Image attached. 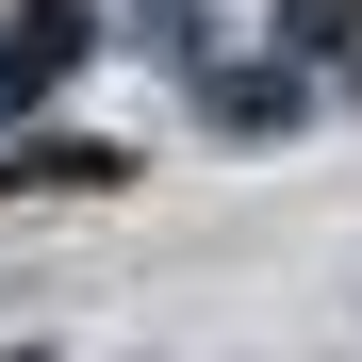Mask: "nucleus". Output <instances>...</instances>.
Returning <instances> with one entry per match:
<instances>
[{
    "label": "nucleus",
    "mask_w": 362,
    "mask_h": 362,
    "mask_svg": "<svg viewBox=\"0 0 362 362\" xmlns=\"http://www.w3.org/2000/svg\"><path fill=\"white\" fill-rule=\"evenodd\" d=\"M17 181H33V198H66V181H83V198H99V181H132V165H115L99 132H83V148H66V132H49V148H17Z\"/></svg>",
    "instance_id": "nucleus-1"
},
{
    "label": "nucleus",
    "mask_w": 362,
    "mask_h": 362,
    "mask_svg": "<svg viewBox=\"0 0 362 362\" xmlns=\"http://www.w3.org/2000/svg\"><path fill=\"white\" fill-rule=\"evenodd\" d=\"M66 49H83V17H66V0H49V17H33V33H17V49H0V99H33V83H49V66H66Z\"/></svg>",
    "instance_id": "nucleus-2"
},
{
    "label": "nucleus",
    "mask_w": 362,
    "mask_h": 362,
    "mask_svg": "<svg viewBox=\"0 0 362 362\" xmlns=\"http://www.w3.org/2000/svg\"><path fill=\"white\" fill-rule=\"evenodd\" d=\"M280 33H296V49H346V33H362V0H280Z\"/></svg>",
    "instance_id": "nucleus-3"
}]
</instances>
